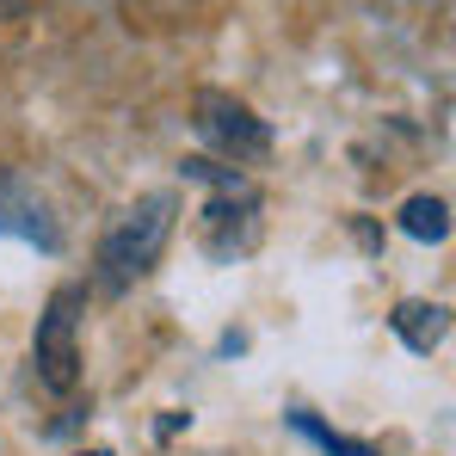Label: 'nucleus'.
I'll return each mask as SVG.
<instances>
[{
  "label": "nucleus",
  "mask_w": 456,
  "mask_h": 456,
  "mask_svg": "<svg viewBox=\"0 0 456 456\" xmlns=\"http://www.w3.org/2000/svg\"><path fill=\"white\" fill-rule=\"evenodd\" d=\"M0 228L19 234V240H37L44 253L62 247V228H56L50 204L37 198V185H31L25 173H0Z\"/></svg>",
  "instance_id": "nucleus-4"
},
{
  "label": "nucleus",
  "mask_w": 456,
  "mask_h": 456,
  "mask_svg": "<svg viewBox=\"0 0 456 456\" xmlns=\"http://www.w3.org/2000/svg\"><path fill=\"white\" fill-rule=\"evenodd\" d=\"M388 327H395V339H401L407 352L432 358V352L451 339V308H444V303H426V297H407V303H395Z\"/></svg>",
  "instance_id": "nucleus-5"
},
{
  "label": "nucleus",
  "mask_w": 456,
  "mask_h": 456,
  "mask_svg": "<svg viewBox=\"0 0 456 456\" xmlns=\"http://www.w3.org/2000/svg\"><path fill=\"white\" fill-rule=\"evenodd\" d=\"M80 303H86V290L69 284V290H56L44 303V314H37L31 364H37V382L50 395H75L80 388Z\"/></svg>",
  "instance_id": "nucleus-2"
},
{
  "label": "nucleus",
  "mask_w": 456,
  "mask_h": 456,
  "mask_svg": "<svg viewBox=\"0 0 456 456\" xmlns=\"http://www.w3.org/2000/svg\"><path fill=\"white\" fill-rule=\"evenodd\" d=\"M290 426H297V432H308V438H314V444H321L327 456H377L370 444H358V438H339V432H327V426H314L308 413H297Z\"/></svg>",
  "instance_id": "nucleus-7"
},
{
  "label": "nucleus",
  "mask_w": 456,
  "mask_h": 456,
  "mask_svg": "<svg viewBox=\"0 0 456 456\" xmlns=\"http://www.w3.org/2000/svg\"><path fill=\"white\" fill-rule=\"evenodd\" d=\"M401 234H413V240H444L451 234V204L438 198V191H413L407 204H401Z\"/></svg>",
  "instance_id": "nucleus-6"
},
{
  "label": "nucleus",
  "mask_w": 456,
  "mask_h": 456,
  "mask_svg": "<svg viewBox=\"0 0 456 456\" xmlns=\"http://www.w3.org/2000/svg\"><path fill=\"white\" fill-rule=\"evenodd\" d=\"M173 223H179V198L173 191H142L118 223L99 234V290L105 297H124L136 278H149L173 240Z\"/></svg>",
  "instance_id": "nucleus-1"
},
{
  "label": "nucleus",
  "mask_w": 456,
  "mask_h": 456,
  "mask_svg": "<svg viewBox=\"0 0 456 456\" xmlns=\"http://www.w3.org/2000/svg\"><path fill=\"white\" fill-rule=\"evenodd\" d=\"M25 12H31V0H0V25L6 19H25Z\"/></svg>",
  "instance_id": "nucleus-8"
},
{
  "label": "nucleus",
  "mask_w": 456,
  "mask_h": 456,
  "mask_svg": "<svg viewBox=\"0 0 456 456\" xmlns=\"http://www.w3.org/2000/svg\"><path fill=\"white\" fill-rule=\"evenodd\" d=\"M75 456H111V451H75Z\"/></svg>",
  "instance_id": "nucleus-9"
},
{
  "label": "nucleus",
  "mask_w": 456,
  "mask_h": 456,
  "mask_svg": "<svg viewBox=\"0 0 456 456\" xmlns=\"http://www.w3.org/2000/svg\"><path fill=\"white\" fill-rule=\"evenodd\" d=\"M191 124H198V136L210 142V149H223L234 167H253V160H265L272 154V130H265V118H253V105H240L234 93H216V86H204L198 99H191Z\"/></svg>",
  "instance_id": "nucleus-3"
}]
</instances>
